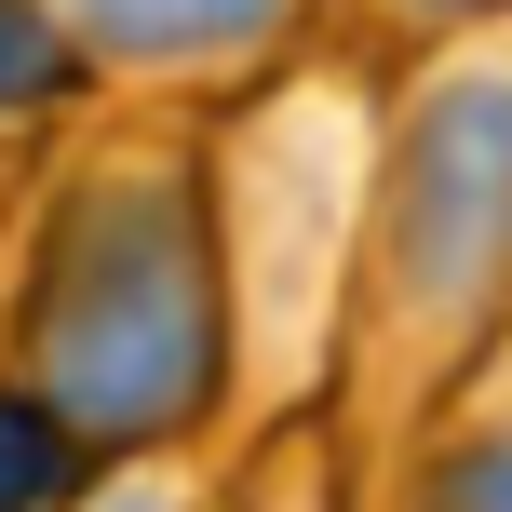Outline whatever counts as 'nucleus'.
<instances>
[{
    "label": "nucleus",
    "instance_id": "f257e3e1",
    "mask_svg": "<svg viewBox=\"0 0 512 512\" xmlns=\"http://www.w3.org/2000/svg\"><path fill=\"white\" fill-rule=\"evenodd\" d=\"M0 378H27L108 472L176 459L243 391L216 162L189 108H122L41 176L14 243V310H0Z\"/></svg>",
    "mask_w": 512,
    "mask_h": 512
},
{
    "label": "nucleus",
    "instance_id": "f03ea898",
    "mask_svg": "<svg viewBox=\"0 0 512 512\" xmlns=\"http://www.w3.org/2000/svg\"><path fill=\"white\" fill-rule=\"evenodd\" d=\"M512 337V14L378 81V189L351 270V364L378 405H445Z\"/></svg>",
    "mask_w": 512,
    "mask_h": 512
},
{
    "label": "nucleus",
    "instance_id": "7ed1b4c3",
    "mask_svg": "<svg viewBox=\"0 0 512 512\" xmlns=\"http://www.w3.org/2000/svg\"><path fill=\"white\" fill-rule=\"evenodd\" d=\"M324 0H54L81 81H108L122 108H216L297 68Z\"/></svg>",
    "mask_w": 512,
    "mask_h": 512
},
{
    "label": "nucleus",
    "instance_id": "20e7f679",
    "mask_svg": "<svg viewBox=\"0 0 512 512\" xmlns=\"http://www.w3.org/2000/svg\"><path fill=\"white\" fill-rule=\"evenodd\" d=\"M405 499L418 512H512V337L459 378V405H432Z\"/></svg>",
    "mask_w": 512,
    "mask_h": 512
},
{
    "label": "nucleus",
    "instance_id": "39448f33",
    "mask_svg": "<svg viewBox=\"0 0 512 512\" xmlns=\"http://www.w3.org/2000/svg\"><path fill=\"white\" fill-rule=\"evenodd\" d=\"M95 472H108V459L41 405V391L0 378V512H81V499H95Z\"/></svg>",
    "mask_w": 512,
    "mask_h": 512
},
{
    "label": "nucleus",
    "instance_id": "423d86ee",
    "mask_svg": "<svg viewBox=\"0 0 512 512\" xmlns=\"http://www.w3.org/2000/svg\"><path fill=\"white\" fill-rule=\"evenodd\" d=\"M81 95V54L54 27V0H0V135H41Z\"/></svg>",
    "mask_w": 512,
    "mask_h": 512
},
{
    "label": "nucleus",
    "instance_id": "0eeeda50",
    "mask_svg": "<svg viewBox=\"0 0 512 512\" xmlns=\"http://www.w3.org/2000/svg\"><path fill=\"white\" fill-rule=\"evenodd\" d=\"M486 14H512V0H351V41L432 54V41H459V27H486Z\"/></svg>",
    "mask_w": 512,
    "mask_h": 512
},
{
    "label": "nucleus",
    "instance_id": "6e6552de",
    "mask_svg": "<svg viewBox=\"0 0 512 512\" xmlns=\"http://www.w3.org/2000/svg\"><path fill=\"white\" fill-rule=\"evenodd\" d=\"M81 512H203V499H189L176 459H135V472H95V499H81Z\"/></svg>",
    "mask_w": 512,
    "mask_h": 512
}]
</instances>
